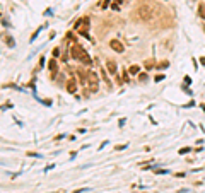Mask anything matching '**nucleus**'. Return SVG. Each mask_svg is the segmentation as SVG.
Returning <instances> with one entry per match:
<instances>
[{
    "instance_id": "10",
    "label": "nucleus",
    "mask_w": 205,
    "mask_h": 193,
    "mask_svg": "<svg viewBox=\"0 0 205 193\" xmlns=\"http://www.w3.org/2000/svg\"><path fill=\"white\" fill-rule=\"evenodd\" d=\"M53 56H55V58H58V56H60V48H55L53 50Z\"/></svg>"
},
{
    "instance_id": "3",
    "label": "nucleus",
    "mask_w": 205,
    "mask_h": 193,
    "mask_svg": "<svg viewBox=\"0 0 205 193\" xmlns=\"http://www.w3.org/2000/svg\"><path fill=\"white\" fill-rule=\"evenodd\" d=\"M109 46H111V50H115L118 53H123V51H125V46H123L118 39H111V41H109Z\"/></svg>"
},
{
    "instance_id": "1",
    "label": "nucleus",
    "mask_w": 205,
    "mask_h": 193,
    "mask_svg": "<svg viewBox=\"0 0 205 193\" xmlns=\"http://www.w3.org/2000/svg\"><path fill=\"white\" fill-rule=\"evenodd\" d=\"M70 55H72V58L74 60H79L80 63H84V65H89L92 63V60H91V56L87 55V51H85L80 45H72V48H70Z\"/></svg>"
},
{
    "instance_id": "2",
    "label": "nucleus",
    "mask_w": 205,
    "mask_h": 193,
    "mask_svg": "<svg viewBox=\"0 0 205 193\" xmlns=\"http://www.w3.org/2000/svg\"><path fill=\"white\" fill-rule=\"evenodd\" d=\"M87 87H89V92H96L99 89V79L94 72H87Z\"/></svg>"
},
{
    "instance_id": "5",
    "label": "nucleus",
    "mask_w": 205,
    "mask_h": 193,
    "mask_svg": "<svg viewBox=\"0 0 205 193\" xmlns=\"http://www.w3.org/2000/svg\"><path fill=\"white\" fill-rule=\"evenodd\" d=\"M106 68H108L109 73H113V75H116V72H118V67H116V63L113 60H108L106 62Z\"/></svg>"
},
{
    "instance_id": "15",
    "label": "nucleus",
    "mask_w": 205,
    "mask_h": 193,
    "mask_svg": "<svg viewBox=\"0 0 205 193\" xmlns=\"http://www.w3.org/2000/svg\"><path fill=\"white\" fill-rule=\"evenodd\" d=\"M200 63H202V65H205V56H202V58H200Z\"/></svg>"
},
{
    "instance_id": "11",
    "label": "nucleus",
    "mask_w": 205,
    "mask_h": 193,
    "mask_svg": "<svg viewBox=\"0 0 205 193\" xmlns=\"http://www.w3.org/2000/svg\"><path fill=\"white\" fill-rule=\"evenodd\" d=\"M139 80H140V82H145V80H147V75H145V73H140V75H139Z\"/></svg>"
},
{
    "instance_id": "6",
    "label": "nucleus",
    "mask_w": 205,
    "mask_h": 193,
    "mask_svg": "<svg viewBox=\"0 0 205 193\" xmlns=\"http://www.w3.org/2000/svg\"><path fill=\"white\" fill-rule=\"evenodd\" d=\"M48 68H50V72L53 73H56V70H58V65H56V60H50L48 62Z\"/></svg>"
},
{
    "instance_id": "12",
    "label": "nucleus",
    "mask_w": 205,
    "mask_h": 193,
    "mask_svg": "<svg viewBox=\"0 0 205 193\" xmlns=\"http://www.w3.org/2000/svg\"><path fill=\"white\" fill-rule=\"evenodd\" d=\"M123 149H127V144H123V145H118V147H116L115 151H123Z\"/></svg>"
},
{
    "instance_id": "13",
    "label": "nucleus",
    "mask_w": 205,
    "mask_h": 193,
    "mask_svg": "<svg viewBox=\"0 0 205 193\" xmlns=\"http://www.w3.org/2000/svg\"><path fill=\"white\" fill-rule=\"evenodd\" d=\"M123 82H130V80H128V73L127 72L123 73Z\"/></svg>"
},
{
    "instance_id": "14",
    "label": "nucleus",
    "mask_w": 205,
    "mask_h": 193,
    "mask_svg": "<svg viewBox=\"0 0 205 193\" xmlns=\"http://www.w3.org/2000/svg\"><path fill=\"white\" fill-rule=\"evenodd\" d=\"M186 152H190V149H188V147H185V149H181V151H180V154H186Z\"/></svg>"
},
{
    "instance_id": "7",
    "label": "nucleus",
    "mask_w": 205,
    "mask_h": 193,
    "mask_svg": "<svg viewBox=\"0 0 205 193\" xmlns=\"http://www.w3.org/2000/svg\"><path fill=\"white\" fill-rule=\"evenodd\" d=\"M197 12H198L200 19H205V4H204V2H200V4H198V9H197Z\"/></svg>"
},
{
    "instance_id": "4",
    "label": "nucleus",
    "mask_w": 205,
    "mask_h": 193,
    "mask_svg": "<svg viewBox=\"0 0 205 193\" xmlns=\"http://www.w3.org/2000/svg\"><path fill=\"white\" fill-rule=\"evenodd\" d=\"M67 91H68L70 94H74V92L77 91V80H75V79H68V80H67Z\"/></svg>"
},
{
    "instance_id": "9",
    "label": "nucleus",
    "mask_w": 205,
    "mask_h": 193,
    "mask_svg": "<svg viewBox=\"0 0 205 193\" xmlns=\"http://www.w3.org/2000/svg\"><path fill=\"white\" fill-rule=\"evenodd\" d=\"M139 70H140V67H139V65H132L130 68H128V72L133 73V75H135V73H139Z\"/></svg>"
},
{
    "instance_id": "8",
    "label": "nucleus",
    "mask_w": 205,
    "mask_h": 193,
    "mask_svg": "<svg viewBox=\"0 0 205 193\" xmlns=\"http://www.w3.org/2000/svg\"><path fill=\"white\" fill-rule=\"evenodd\" d=\"M4 39H5V43L10 46V48H14V45H16V43H14V39L9 36V34H4Z\"/></svg>"
}]
</instances>
